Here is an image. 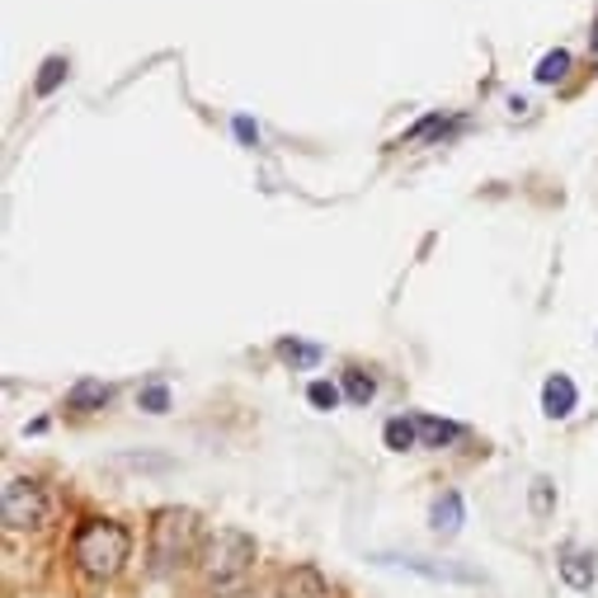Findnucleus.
Segmentation results:
<instances>
[{"label":"nucleus","instance_id":"nucleus-1","mask_svg":"<svg viewBox=\"0 0 598 598\" xmlns=\"http://www.w3.org/2000/svg\"><path fill=\"white\" fill-rule=\"evenodd\" d=\"M127 551H133V537H127V528L113 519H85L76 528V537H71V561H76L80 575H90V580H113L123 571Z\"/></svg>","mask_w":598,"mask_h":598},{"label":"nucleus","instance_id":"nucleus-2","mask_svg":"<svg viewBox=\"0 0 598 598\" xmlns=\"http://www.w3.org/2000/svg\"><path fill=\"white\" fill-rule=\"evenodd\" d=\"M250 565H254V537L240 533V528H222L203 551L212 598H246Z\"/></svg>","mask_w":598,"mask_h":598},{"label":"nucleus","instance_id":"nucleus-3","mask_svg":"<svg viewBox=\"0 0 598 598\" xmlns=\"http://www.w3.org/2000/svg\"><path fill=\"white\" fill-rule=\"evenodd\" d=\"M198 514L194 509H161L151 519V575H175L179 565H189L198 557Z\"/></svg>","mask_w":598,"mask_h":598},{"label":"nucleus","instance_id":"nucleus-4","mask_svg":"<svg viewBox=\"0 0 598 598\" xmlns=\"http://www.w3.org/2000/svg\"><path fill=\"white\" fill-rule=\"evenodd\" d=\"M0 519H5L10 533H28L48 523V495H42L38 481L14 476L5 486V500H0Z\"/></svg>","mask_w":598,"mask_h":598},{"label":"nucleus","instance_id":"nucleus-5","mask_svg":"<svg viewBox=\"0 0 598 598\" xmlns=\"http://www.w3.org/2000/svg\"><path fill=\"white\" fill-rule=\"evenodd\" d=\"M377 565H401L410 575H424V580H438V585H481V575L472 565H458V561H434V557H396V551H377L373 557Z\"/></svg>","mask_w":598,"mask_h":598},{"label":"nucleus","instance_id":"nucleus-6","mask_svg":"<svg viewBox=\"0 0 598 598\" xmlns=\"http://www.w3.org/2000/svg\"><path fill=\"white\" fill-rule=\"evenodd\" d=\"M278 598H331V585H325L316 565H297L278 580Z\"/></svg>","mask_w":598,"mask_h":598},{"label":"nucleus","instance_id":"nucleus-7","mask_svg":"<svg viewBox=\"0 0 598 598\" xmlns=\"http://www.w3.org/2000/svg\"><path fill=\"white\" fill-rule=\"evenodd\" d=\"M557 565H561V580H565V585H571V589H594V575H598V565H594V557H589V551H580V547H565Z\"/></svg>","mask_w":598,"mask_h":598},{"label":"nucleus","instance_id":"nucleus-8","mask_svg":"<svg viewBox=\"0 0 598 598\" xmlns=\"http://www.w3.org/2000/svg\"><path fill=\"white\" fill-rule=\"evenodd\" d=\"M109 387L104 382H95V377H80L76 387L66 391V410H76V415H95V410H104L109 406Z\"/></svg>","mask_w":598,"mask_h":598},{"label":"nucleus","instance_id":"nucleus-9","mask_svg":"<svg viewBox=\"0 0 598 598\" xmlns=\"http://www.w3.org/2000/svg\"><path fill=\"white\" fill-rule=\"evenodd\" d=\"M543 410L551 420H565L575 410V382L557 373V377H547V387H543Z\"/></svg>","mask_w":598,"mask_h":598},{"label":"nucleus","instance_id":"nucleus-10","mask_svg":"<svg viewBox=\"0 0 598 598\" xmlns=\"http://www.w3.org/2000/svg\"><path fill=\"white\" fill-rule=\"evenodd\" d=\"M429 523H434V533H438V537H452V533H458V528H462V495H458V490L438 495Z\"/></svg>","mask_w":598,"mask_h":598},{"label":"nucleus","instance_id":"nucleus-11","mask_svg":"<svg viewBox=\"0 0 598 598\" xmlns=\"http://www.w3.org/2000/svg\"><path fill=\"white\" fill-rule=\"evenodd\" d=\"M415 429H420V444L424 448H444V444H458V438H462V424L434 420V415H415Z\"/></svg>","mask_w":598,"mask_h":598},{"label":"nucleus","instance_id":"nucleus-12","mask_svg":"<svg viewBox=\"0 0 598 598\" xmlns=\"http://www.w3.org/2000/svg\"><path fill=\"white\" fill-rule=\"evenodd\" d=\"M382 438H387V448H391V452H406V448H415V444H420V429H415V420L396 415V420H387Z\"/></svg>","mask_w":598,"mask_h":598},{"label":"nucleus","instance_id":"nucleus-13","mask_svg":"<svg viewBox=\"0 0 598 598\" xmlns=\"http://www.w3.org/2000/svg\"><path fill=\"white\" fill-rule=\"evenodd\" d=\"M565 71H571V52L565 48H557V52H547L543 62H537V85H551V80H565Z\"/></svg>","mask_w":598,"mask_h":598},{"label":"nucleus","instance_id":"nucleus-14","mask_svg":"<svg viewBox=\"0 0 598 598\" xmlns=\"http://www.w3.org/2000/svg\"><path fill=\"white\" fill-rule=\"evenodd\" d=\"M278 353H283V363H292V367H316L321 363V349L302 345V339H283Z\"/></svg>","mask_w":598,"mask_h":598},{"label":"nucleus","instance_id":"nucleus-15","mask_svg":"<svg viewBox=\"0 0 598 598\" xmlns=\"http://www.w3.org/2000/svg\"><path fill=\"white\" fill-rule=\"evenodd\" d=\"M62 80H66V57H48L38 71V80H34V95H52Z\"/></svg>","mask_w":598,"mask_h":598},{"label":"nucleus","instance_id":"nucleus-16","mask_svg":"<svg viewBox=\"0 0 598 598\" xmlns=\"http://www.w3.org/2000/svg\"><path fill=\"white\" fill-rule=\"evenodd\" d=\"M345 396L353 406H367L377 396V387H373V377H363V373H345Z\"/></svg>","mask_w":598,"mask_h":598},{"label":"nucleus","instance_id":"nucleus-17","mask_svg":"<svg viewBox=\"0 0 598 598\" xmlns=\"http://www.w3.org/2000/svg\"><path fill=\"white\" fill-rule=\"evenodd\" d=\"M137 401H141V410H151V415H165V410H170V391H165V382H147Z\"/></svg>","mask_w":598,"mask_h":598},{"label":"nucleus","instance_id":"nucleus-18","mask_svg":"<svg viewBox=\"0 0 598 598\" xmlns=\"http://www.w3.org/2000/svg\"><path fill=\"white\" fill-rule=\"evenodd\" d=\"M307 401L316 406V410H335V406H339V387H335V382H311V387H307Z\"/></svg>","mask_w":598,"mask_h":598},{"label":"nucleus","instance_id":"nucleus-19","mask_svg":"<svg viewBox=\"0 0 598 598\" xmlns=\"http://www.w3.org/2000/svg\"><path fill=\"white\" fill-rule=\"evenodd\" d=\"M448 127H452V123L444 119V113H434V119H424V123H420V127H415V133H410L406 141H424V137H438V133H448Z\"/></svg>","mask_w":598,"mask_h":598},{"label":"nucleus","instance_id":"nucleus-20","mask_svg":"<svg viewBox=\"0 0 598 598\" xmlns=\"http://www.w3.org/2000/svg\"><path fill=\"white\" fill-rule=\"evenodd\" d=\"M533 514L537 519L551 514V481H533Z\"/></svg>","mask_w":598,"mask_h":598},{"label":"nucleus","instance_id":"nucleus-21","mask_svg":"<svg viewBox=\"0 0 598 598\" xmlns=\"http://www.w3.org/2000/svg\"><path fill=\"white\" fill-rule=\"evenodd\" d=\"M236 137L246 141V147H254V141H260V127H254L250 119H236Z\"/></svg>","mask_w":598,"mask_h":598},{"label":"nucleus","instance_id":"nucleus-22","mask_svg":"<svg viewBox=\"0 0 598 598\" xmlns=\"http://www.w3.org/2000/svg\"><path fill=\"white\" fill-rule=\"evenodd\" d=\"M589 38H594V48H598V24H594V34H589Z\"/></svg>","mask_w":598,"mask_h":598}]
</instances>
